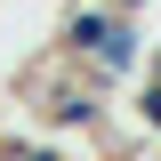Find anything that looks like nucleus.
Masks as SVG:
<instances>
[{"instance_id":"obj_1","label":"nucleus","mask_w":161,"mask_h":161,"mask_svg":"<svg viewBox=\"0 0 161 161\" xmlns=\"http://www.w3.org/2000/svg\"><path fill=\"white\" fill-rule=\"evenodd\" d=\"M48 48H64V57L113 97L121 80H137V64H145V24L121 16V8H105V0H73L57 16V40H48Z\"/></svg>"},{"instance_id":"obj_2","label":"nucleus","mask_w":161,"mask_h":161,"mask_svg":"<svg viewBox=\"0 0 161 161\" xmlns=\"http://www.w3.org/2000/svg\"><path fill=\"white\" fill-rule=\"evenodd\" d=\"M153 80H161V48H153Z\"/></svg>"}]
</instances>
